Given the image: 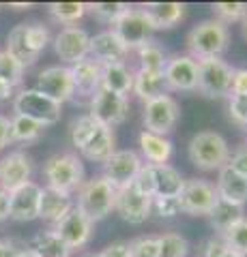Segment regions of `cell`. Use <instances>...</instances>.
I'll return each instance as SVG.
<instances>
[{
  "label": "cell",
  "instance_id": "6da1fadb",
  "mask_svg": "<svg viewBox=\"0 0 247 257\" xmlns=\"http://www.w3.org/2000/svg\"><path fill=\"white\" fill-rule=\"evenodd\" d=\"M50 28L41 22H33V24H18L13 26V30L7 37V47L5 52L11 54L24 69L33 67L39 60V56L43 54V50L50 43Z\"/></svg>",
  "mask_w": 247,
  "mask_h": 257
},
{
  "label": "cell",
  "instance_id": "7a4b0ae2",
  "mask_svg": "<svg viewBox=\"0 0 247 257\" xmlns=\"http://www.w3.org/2000/svg\"><path fill=\"white\" fill-rule=\"evenodd\" d=\"M84 163L73 152H58L43 163V180L47 189H54L65 195H75L84 184Z\"/></svg>",
  "mask_w": 247,
  "mask_h": 257
},
{
  "label": "cell",
  "instance_id": "3957f363",
  "mask_svg": "<svg viewBox=\"0 0 247 257\" xmlns=\"http://www.w3.org/2000/svg\"><path fill=\"white\" fill-rule=\"evenodd\" d=\"M230 45V30L219 20H204L187 32V50L194 60L221 58Z\"/></svg>",
  "mask_w": 247,
  "mask_h": 257
},
{
  "label": "cell",
  "instance_id": "277c9868",
  "mask_svg": "<svg viewBox=\"0 0 247 257\" xmlns=\"http://www.w3.org/2000/svg\"><path fill=\"white\" fill-rule=\"evenodd\" d=\"M75 208L82 210V214L91 223L103 221L108 214L114 212L116 202V189L110 184L103 176H93V178L84 180V184L75 193Z\"/></svg>",
  "mask_w": 247,
  "mask_h": 257
},
{
  "label": "cell",
  "instance_id": "5b68a950",
  "mask_svg": "<svg viewBox=\"0 0 247 257\" xmlns=\"http://www.w3.org/2000/svg\"><path fill=\"white\" fill-rule=\"evenodd\" d=\"M189 161L202 172H219L228 165L230 146L224 135L215 131H200L189 140L187 146Z\"/></svg>",
  "mask_w": 247,
  "mask_h": 257
},
{
  "label": "cell",
  "instance_id": "8992f818",
  "mask_svg": "<svg viewBox=\"0 0 247 257\" xmlns=\"http://www.w3.org/2000/svg\"><path fill=\"white\" fill-rule=\"evenodd\" d=\"M13 111L18 116H26L41 126L56 124L62 116V105L41 94L35 88H22L13 96Z\"/></svg>",
  "mask_w": 247,
  "mask_h": 257
},
{
  "label": "cell",
  "instance_id": "52a82bcc",
  "mask_svg": "<svg viewBox=\"0 0 247 257\" xmlns=\"http://www.w3.org/2000/svg\"><path fill=\"white\" fill-rule=\"evenodd\" d=\"M232 67L224 58L198 60V86L196 90L206 99H224L230 94Z\"/></svg>",
  "mask_w": 247,
  "mask_h": 257
},
{
  "label": "cell",
  "instance_id": "ba28073f",
  "mask_svg": "<svg viewBox=\"0 0 247 257\" xmlns=\"http://www.w3.org/2000/svg\"><path fill=\"white\" fill-rule=\"evenodd\" d=\"M144 114H142V122H144V131L155 133V135H168L174 131L179 118H181V107L172 94L157 96L153 101L144 103Z\"/></svg>",
  "mask_w": 247,
  "mask_h": 257
},
{
  "label": "cell",
  "instance_id": "9c48e42d",
  "mask_svg": "<svg viewBox=\"0 0 247 257\" xmlns=\"http://www.w3.org/2000/svg\"><path fill=\"white\" fill-rule=\"evenodd\" d=\"M110 30L121 39L123 45L129 52L138 50L140 45H144L148 41H153V32H155L153 24L146 18V13L142 9H135V7H129V9L112 24Z\"/></svg>",
  "mask_w": 247,
  "mask_h": 257
},
{
  "label": "cell",
  "instance_id": "30bf717a",
  "mask_svg": "<svg viewBox=\"0 0 247 257\" xmlns=\"http://www.w3.org/2000/svg\"><path fill=\"white\" fill-rule=\"evenodd\" d=\"M89 116L108 128L123 124L129 116V99L116 92H110L106 88H99L95 96L89 101Z\"/></svg>",
  "mask_w": 247,
  "mask_h": 257
},
{
  "label": "cell",
  "instance_id": "8fae6325",
  "mask_svg": "<svg viewBox=\"0 0 247 257\" xmlns=\"http://www.w3.org/2000/svg\"><path fill=\"white\" fill-rule=\"evenodd\" d=\"M181 210L189 216H206L211 212L213 204L217 202L215 184L206 178H189L181 191Z\"/></svg>",
  "mask_w": 247,
  "mask_h": 257
},
{
  "label": "cell",
  "instance_id": "7c38bea8",
  "mask_svg": "<svg viewBox=\"0 0 247 257\" xmlns=\"http://www.w3.org/2000/svg\"><path fill=\"white\" fill-rule=\"evenodd\" d=\"M144 167V161L135 150H116L106 163H103V178H106L112 187L125 189L135 180L138 172Z\"/></svg>",
  "mask_w": 247,
  "mask_h": 257
},
{
  "label": "cell",
  "instance_id": "4fadbf2b",
  "mask_svg": "<svg viewBox=\"0 0 247 257\" xmlns=\"http://www.w3.org/2000/svg\"><path fill=\"white\" fill-rule=\"evenodd\" d=\"M35 90L50 96L52 101L60 103V105L67 101H73V79H71L69 67H62V64L45 67L41 73L37 75Z\"/></svg>",
  "mask_w": 247,
  "mask_h": 257
},
{
  "label": "cell",
  "instance_id": "5bb4252c",
  "mask_svg": "<svg viewBox=\"0 0 247 257\" xmlns=\"http://www.w3.org/2000/svg\"><path fill=\"white\" fill-rule=\"evenodd\" d=\"M93 225L95 223H91L82 214V210H77V208L73 206L52 229L56 231V236L71 248V253H73V251H77V248H84L86 244L91 242Z\"/></svg>",
  "mask_w": 247,
  "mask_h": 257
},
{
  "label": "cell",
  "instance_id": "9a60e30c",
  "mask_svg": "<svg viewBox=\"0 0 247 257\" xmlns=\"http://www.w3.org/2000/svg\"><path fill=\"white\" fill-rule=\"evenodd\" d=\"M163 77L170 92H194L198 86V60L189 54H177L168 58Z\"/></svg>",
  "mask_w": 247,
  "mask_h": 257
},
{
  "label": "cell",
  "instance_id": "2e32d148",
  "mask_svg": "<svg viewBox=\"0 0 247 257\" xmlns=\"http://www.w3.org/2000/svg\"><path fill=\"white\" fill-rule=\"evenodd\" d=\"M89 41L91 35L84 28L67 26L54 37V52L65 64L73 67V64L89 58Z\"/></svg>",
  "mask_w": 247,
  "mask_h": 257
},
{
  "label": "cell",
  "instance_id": "e0dca14e",
  "mask_svg": "<svg viewBox=\"0 0 247 257\" xmlns=\"http://www.w3.org/2000/svg\"><path fill=\"white\" fill-rule=\"evenodd\" d=\"M33 159L24 150H13L0 159V191L11 193L22 184L30 182L33 176Z\"/></svg>",
  "mask_w": 247,
  "mask_h": 257
},
{
  "label": "cell",
  "instance_id": "ac0fdd59",
  "mask_svg": "<svg viewBox=\"0 0 247 257\" xmlns=\"http://www.w3.org/2000/svg\"><path fill=\"white\" fill-rule=\"evenodd\" d=\"M150 202L153 197H146L129 184L125 189L116 191V202H114V212L121 216L125 223L129 225H140L150 216Z\"/></svg>",
  "mask_w": 247,
  "mask_h": 257
},
{
  "label": "cell",
  "instance_id": "d6986e66",
  "mask_svg": "<svg viewBox=\"0 0 247 257\" xmlns=\"http://www.w3.org/2000/svg\"><path fill=\"white\" fill-rule=\"evenodd\" d=\"M39 197L41 187L37 182H26L20 189L9 193V221L28 223L39 219Z\"/></svg>",
  "mask_w": 247,
  "mask_h": 257
},
{
  "label": "cell",
  "instance_id": "ffe728a7",
  "mask_svg": "<svg viewBox=\"0 0 247 257\" xmlns=\"http://www.w3.org/2000/svg\"><path fill=\"white\" fill-rule=\"evenodd\" d=\"M129 50L123 45L112 30H103L91 37L89 41V58L97 64H110V62H125Z\"/></svg>",
  "mask_w": 247,
  "mask_h": 257
},
{
  "label": "cell",
  "instance_id": "44dd1931",
  "mask_svg": "<svg viewBox=\"0 0 247 257\" xmlns=\"http://www.w3.org/2000/svg\"><path fill=\"white\" fill-rule=\"evenodd\" d=\"M71 71V79H73V99H84L91 101L95 92L101 88V64L95 60L86 58L82 62L69 67Z\"/></svg>",
  "mask_w": 247,
  "mask_h": 257
},
{
  "label": "cell",
  "instance_id": "7402d4cb",
  "mask_svg": "<svg viewBox=\"0 0 247 257\" xmlns=\"http://www.w3.org/2000/svg\"><path fill=\"white\" fill-rule=\"evenodd\" d=\"M77 152L84 159L93 161V163H101L103 165L116 152L114 131L112 128H108V126H103V124H97V128L93 131V135L86 140V144Z\"/></svg>",
  "mask_w": 247,
  "mask_h": 257
},
{
  "label": "cell",
  "instance_id": "603a6c76",
  "mask_svg": "<svg viewBox=\"0 0 247 257\" xmlns=\"http://www.w3.org/2000/svg\"><path fill=\"white\" fill-rule=\"evenodd\" d=\"M213 184H215V191H217L219 199H226V202L241 206V208L247 204V178L232 172L228 165L217 172V180Z\"/></svg>",
  "mask_w": 247,
  "mask_h": 257
},
{
  "label": "cell",
  "instance_id": "cb8c5ba5",
  "mask_svg": "<svg viewBox=\"0 0 247 257\" xmlns=\"http://www.w3.org/2000/svg\"><path fill=\"white\" fill-rule=\"evenodd\" d=\"M138 146H140V157L146 161V165H166L174 152V144L163 138V135H155L142 128L138 135Z\"/></svg>",
  "mask_w": 247,
  "mask_h": 257
},
{
  "label": "cell",
  "instance_id": "d4e9b609",
  "mask_svg": "<svg viewBox=\"0 0 247 257\" xmlns=\"http://www.w3.org/2000/svg\"><path fill=\"white\" fill-rule=\"evenodd\" d=\"M150 178H153V197H179L183 187H185V178L183 174L172 167L170 163L166 165H148Z\"/></svg>",
  "mask_w": 247,
  "mask_h": 257
},
{
  "label": "cell",
  "instance_id": "484cf974",
  "mask_svg": "<svg viewBox=\"0 0 247 257\" xmlns=\"http://www.w3.org/2000/svg\"><path fill=\"white\" fill-rule=\"evenodd\" d=\"M73 206H75L73 195H65V193L43 187L41 197H39V219L56 225Z\"/></svg>",
  "mask_w": 247,
  "mask_h": 257
},
{
  "label": "cell",
  "instance_id": "4316f807",
  "mask_svg": "<svg viewBox=\"0 0 247 257\" xmlns=\"http://www.w3.org/2000/svg\"><path fill=\"white\" fill-rule=\"evenodd\" d=\"M185 9L187 7L183 3H148L142 7L155 30H170L181 24V20L185 18Z\"/></svg>",
  "mask_w": 247,
  "mask_h": 257
},
{
  "label": "cell",
  "instance_id": "83f0119b",
  "mask_svg": "<svg viewBox=\"0 0 247 257\" xmlns=\"http://www.w3.org/2000/svg\"><path fill=\"white\" fill-rule=\"evenodd\" d=\"M101 88L127 96L133 90V71L127 62L101 64Z\"/></svg>",
  "mask_w": 247,
  "mask_h": 257
},
{
  "label": "cell",
  "instance_id": "f1b7e54d",
  "mask_svg": "<svg viewBox=\"0 0 247 257\" xmlns=\"http://www.w3.org/2000/svg\"><path fill=\"white\" fill-rule=\"evenodd\" d=\"M131 92L144 103L157 99V96L170 94L163 73H148V71H140V69L133 71V90Z\"/></svg>",
  "mask_w": 247,
  "mask_h": 257
},
{
  "label": "cell",
  "instance_id": "f546056e",
  "mask_svg": "<svg viewBox=\"0 0 247 257\" xmlns=\"http://www.w3.org/2000/svg\"><path fill=\"white\" fill-rule=\"evenodd\" d=\"M30 251L37 257H71V248L56 236L54 229H41L37 231L30 240Z\"/></svg>",
  "mask_w": 247,
  "mask_h": 257
},
{
  "label": "cell",
  "instance_id": "4dcf8cb0",
  "mask_svg": "<svg viewBox=\"0 0 247 257\" xmlns=\"http://www.w3.org/2000/svg\"><path fill=\"white\" fill-rule=\"evenodd\" d=\"M206 216H209V223H211V227L215 229V234L221 236L230 227V225H234L238 219H243L245 212H243L241 206H234V204L226 202V199L217 197V202L213 204L211 212Z\"/></svg>",
  "mask_w": 247,
  "mask_h": 257
},
{
  "label": "cell",
  "instance_id": "1f68e13d",
  "mask_svg": "<svg viewBox=\"0 0 247 257\" xmlns=\"http://www.w3.org/2000/svg\"><path fill=\"white\" fill-rule=\"evenodd\" d=\"M138 54V64H140V71H148V73H163L166 69V62H168V56H166L163 47L155 43V41H148L144 45H140L138 50H133Z\"/></svg>",
  "mask_w": 247,
  "mask_h": 257
},
{
  "label": "cell",
  "instance_id": "d6a6232c",
  "mask_svg": "<svg viewBox=\"0 0 247 257\" xmlns=\"http://www.w3.org/2000/svg\"><path fill=\"white\" fill-rule=\"evenodd\" d=\"M45 126H41L35 120H30L26 116H18L13 114L11 118V142H20V144H33L43 135Z\"/></svg>",
  "mask_w": 247,
  "mask_h": 257
},
{
  "label": "cell",
  "instance_id": "836d02e7",
  "mask_svg": "<svg viewBox=\"0 0 247 257\" xmlns=\"http://www.w3.org/2000/svg\"><path fill=\"white\" fill-rule=\"evenodd\" d=\"M47 13L54 22L62 24V26H73L77 20L86 15V3H52L47 5Z\"/></svg>",
  "mask_w": 247,
  "mask_h": 257
},
{
  "label": "cell",
  "instance_id": "e575fe53",
  "mask_svg": "<svg viewBox=\"0 0 247 257\" xmlns=\"http://www.w3.org/2000/svg\"><path fill=\"white\" fill-rule=\"evenodd\" d=\"M129 7L131 5H127V3H91V5H86V13H91L97 22L112 26Z\"/></svg>",
  "mask_w": 247,
  "mask_h": 257
},
{
  "label": "cell",
  "instance_id": "d590c367",
  "mask_svg": "<svg viewBox=\"0 0 247 257\" xmlns=\"http://www.w3.org/2000/svg\"><path fill=\"white\" fill-rule=\"evenodd\" d=\"M157 244H159V257H187L189 253L187 238L177 234V231L157 236Z\"/></svg>",
  "mask_w": 247,
  "mask_h": 257
},
{
  "label": "cell",
  "instance_id": "8d00e7d4",
  "mask_svg": "<svg viewBox=\"0 0 247 257\" xmlns=\"http://www.w3.org/2000/svg\"><path fill=\"white\" fill-rule=\"evenodd\" d=\"M221 240L228 244L230 251L247 257V216L238 219L234 225H230L224 234H221Z\"/></svg>",
  "mask_w": 247,
  "mask_h": 257
},
{
  "label": "cell",
  "instance_id": "74e56055",
  "mask_svg": "<svg viewBox=\"0 0 247 257\" xmlns=\"http://www.w3.org/2000/svg\"><path fill=\"white\" fill-rule=\"evenodd\" d=\"M24 71L26 69H24L11 54H7L5 50L0 52V79H3V82H7L13 88H20L24 82Z\"/></svg>",
  "mask_w": 247,
  "mask_h": 257
},
{
  "label": "cell",
  "instance_id": "f35d334b",
  "mask_svg": "<svg viewBox=\"0 0 247 257\" xmlns=\"http://www.w3.org/2000/svg\"><path fill=\"white\" fill-rule=\"evenodd\" d=\"M99 122H95V120L89 116V114H84V116H77L73 122H71L69 126V138H71V144H73V148L79 150L86 144V140L93 135V131L97 128Z\"/></svg>",
  "mask_w": 247,
  "mask_h": 257
},
{
  "label": "cell",
  "instance_id": "ab89813d",
  "mask_svg": "<svg viewBox=\"0 0 247 257\" xmlns=\"http://www.w3.org/2000/svg\"><path fill=\"white\" fill-rule=\"evenodd\" d=\"M215 20H219L221 24H236L243 22L247 18V5L245 3H215L213 7Z\"/></svg>",
  "mask_w": 247,
  "mask_h": 257
},
{
  "label": "cell",
  "instance_id": "60d3db41",
  "mask_svg": "<svg viewBox=\"0 0 247 257\" xmlns=\"http://www.w3.org/2000/svg\"><path fill=\"white\" fill-rule=\"evenodd\" d=\"M181 212L183 210L179 197H153L150 202V214H157L159 219H172Z\"/></svg>",
  "mask_w": 247,
  "mask_h": 257
},
{
  "label": "cell",
  "instance_id": "b9f144b4",
  "mask_svg": "<svg viewBox=\"0 0 247 257\" xmlns=\"http://www.w3.org/2000/svg\"><path fill=\"white\" fill-rule=\"evenodd\" d=\"M131 257H159L157 236H138L129 242Z\"/></svg>",
  "mask_w": 247,
  "mask_h": 257
},
{
  "label": "cell",
  "instance_id": "7bdbcfd3",
  "mask_svg": "<svg viewBox=\"0 0 247 257\" xmlns=\"http://www.w3.org/2000/svg\"><path fill=\"white\" fill-rule=\"evenodd\" d=\"M228 116L234 124L238 126H247V94H238V96H228Z\"/></svg>",
  "mask_w": 247,
  "mask_h": 257
},
{
  "label": "cell",
  "instance_id": "ee69618b",
  "mask_svg": "<svg viewBox=\"0 0 247 257\" xmlns=\"http://www.w3.org/2000/svg\"><path fill=\"white\" fill-rule=\"evenodd\" d=\"M230 251L228 244L221 240V236H213L204 242L202 246V257H226V253Z\"/></svg>",
  "mask_w": 247,
  "mask_h": 257
},
{
  "label": "cell",
  "instance_id": "f6af8a7d",
  "mask_svg": "<svg viewBox=\"0 0 247 257\" xmlns=\"http://www.w3.org/2000/svg\"><path fill=\"white\" fill-rule=\"evenodd\" d=\"M228 167L232 172H236L238 176L247 178V146H241L238 150H234L228 159Z\"/></svg>",
  "mask_w": 247,
  "mask_h": 257
},
{
  "label": "cell",
  "instance_id": "bcb514c9",
  "mask_svg": "<svg viewBox=\"0 0 247 257\" xmlns=\"http://www.w3.org/2000/svg\"><path fill=\"white\" fill-rule=\"evenodd\" d=\"M131 184L142 193V195L153 197V178H150V170H148L146 163H144V167H142V170L138 172V176H135V180H133Z\"/></svg>",
  "mask_w": 247,
  "mask_h": 257
},
{
  "label": "cell",
  "instance_id": "7dc6e473",
  "mask_svg": "<svg viewBox=\"0 0 247 257\" xmlns=\"http://www.w3.org/2000/svg\"><path fill=\"white\" fill-rule=\"evenodd\" d=\"M230 94H247V69H232V82H230ZM228 94V96H230Z\"/></svg>",
  "mask_w": 247,
  "mask_h": 257
},
{
  "label": "cell",
  "instance_id": "c3c4849f",
  "mask_svg": "<svg viewBox=\"0 0 247 257\" xmlns=\"http://www.w3.org/2000/svg\"><path fill=\"white\" fill-rule=\"evenodd\" d=\"M97 257H131L129 242H125V240H116V242L108 244L106 248H101V251L97 253Z\"/></svg>",
  "mask_w": 247,
  "mask_h": 257
},
{
  "label": "cell",
  "instance_id": "681fc988",
  "mask_svg": "<svg viewBox=\"0 0 247 257\" xmlns=\"http://www.w3.org/2000/svg\"><path fill=\"white\" fill-rule=\"evenodd\" d=\"M11 142V118L0 114V152H3Z\"/></svg>",
  "mask_w": 247,
  "mask_h": 257
},
{
  "label": "cell",
  "instance_id": "f907efd6",
  "mask_svg": "<svg viewBox=\"0 0 247 257\" xmlns=\"http://www.w3.org/2000/svg\"><path fill=\"white\" fill-rule=\"evenodd\" d=\"M22 246L11 238H0V257H20Z\"/></svg>",
  "mask_w": 247,
  "mask_h": 257
},
{
  "label": "cell",
  "instance_id": "816d5d0a",
  "mask_svg": "<svg viewBox=\"0 0 247 257\" xmlns=\"http://www.w3.org/2000/svg\"><path fill=\"white\" fill-rule=\"evenodd\" d=\"M9 221V193L0 191V223Z\"/></svg>",
  "mask_w": 247,
  "mask_h": 257
},
{
  "label": "cell",
  "instance_id": "f5cc1de1",
  "mask_svg": "<svg viewBox=\"0 0 247 257\" xmlns=\"http://www.w3.org/2000/svg\"><path fill=\"white\" fill-rule=\"evenodd\" d=\"M13 96H15V88L0 79V101H9Z\"/></svg>",
  "mask_w": 247,
  "mask_h": 257
},
{
  "label": "cell",
  "instance_id": "db71d44e",
  "mask_svg": "<svg viewBox=\"0 0 247 257\" xmlns=\"http://www.w3.org/2000/svg\"><path fill=\"white\" fill-rule=\"evenodd\" d=\"M9 7H13V9H18V11H24V9H30L33 5H30V3H26V5H24V3H11Z\"/></svg>",
  "mask_w": 247,
  "mask_h": 257
},
{
  "label": "cell",
  "instance_id": "11a10c76",
  "mask_svg": "<svg viewBox=\"0 0 247 257\" xmlns=\"http://www.w3.org/2000/svg\"><path fill=\"white\" fill-rule=\"evenodd\" d=\"M20 257H37L30 248H22V253H20Z\"/></svg>",
  "mask_w": 247,
  "mask_h": 257
},
{
  "label": "cell",
  "instance_id": "9f6ffc18",
  "mask_svg": "<svg viewBox=\"0 0 247 257\" xmlns=\"http://www.w3.org/2000/svg\"><path fill=\"white\" fill-rule=\"evenodd\" d=\"M226 257H245V255H241V253H234V251H228V253H226Z\"/></svg>",
  "mask_w": 247,
  "mask_h": 257
},
{
  "label": "cell",
  "instance_id": "6f0895ef",
  "mask_svg": "<svg viewBox=\"0 0 247 257\" xmlns=\"http://www.w3.org/2000/svg\"><path fill=\"white\" fill-rule=\"evenodd\" d=\"M243 35H245V39H247V18L243 20Z\"/></svg>",
  "mask_w": 247,
  "mask_h": 257
},
{
  "label": "cell",
  "instance_id": "680465c9",
  "mask_svg": "<svg viewBox=\"0 0 247 257\" xmlns=\"http://www.w3.org/2000/svg\"><path fill=\"white\" fill-rule=\"evenodd\" d=\"M82 257H97V253H86V255H82Z\"/></svg>",
  "mask_w": 247,
  "mask_h": 257
},
{
  "label": "cell",
  "instance_id": "91938a15",
  "mask_svg": "<svg viewBox=\"0 0 247 257\" xmlns=\"http://www.w3.org/2000/svg\"><path fill=\"white\" fill-rule=\"evenodd\" d=\"M245 131H247V126H245Z\"/></svg>",
  "mask_w": 247,
  "mask_h": 257
},
{
  "label": "cell",
  "instance_id": "94428289",
  "mask_svg": "<svg viewBox=\"0 0 247 257\" xmlns=\"http://www.w3.org/2000/svg\"><path fill=\"white\" fill-rule=\"evenodd\" d=\"M245 146H247V144H245Z\"/></svg>",
  "mask_w": 247,
  "mask_h": 257
}]
</instances>
